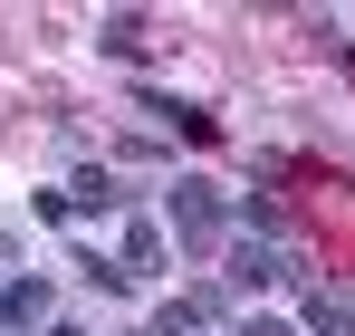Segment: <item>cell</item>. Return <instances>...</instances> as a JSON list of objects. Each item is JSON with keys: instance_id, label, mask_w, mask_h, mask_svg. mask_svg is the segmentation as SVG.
I'll list each match as a JSON object with an SVG mask.
<instances>
[{"instance_id": "cell-7", "label": "cell", "mask_w": 355, "mask_h": 336, "mask_svg": "<svg viewBox=\"0 0 355 336\" xmlns=\"http://www.w3.org/2000/svg\"><path fill=\"white\" fill-rule=\"evenodd\" d=\"M297 336H355V298L346 288H297Z\"/></svg>"}, {"instance_id": "cell-12", "label": "cell", "mask_w": 355, "mask_h": 336, "mask_svg": "<svg viewBox=\"0 0 355 336\" xmlns=\"http://www.w3.org/2000/svg\"><path fill=\"white\" fill-rule=\"evenodd\" d=\"M29 212H39L49 230H67V221H77V212H67V192H58V183H49V192H29Z\"/></svg>"}, {"instance_id": "cell-2", "label": "cell", "mask_w": 355, "mask_h": 336, "mask_svg": "<svg viewBox=\"0 0 355 336\" xmlns=\"http://www.w3.org/2000/svg\"><path fill=\"white\" fill-rule=\"evenodd\" d=\"M135 115H154V125H164V135H182V144H221V115L192 106V96H173V87H154V77L135 87Z\"/></svg>"}, {"instance_id": "cell-6", "label": "cell", "mask_w": 355, "mask_h": 336, "mask_svg": "<svg viewBox=\"0 0 355 336\" xmlns=\"http://www.w3.org/2000/svg\"><path fill=\"white\" fill-rule=\"evenodd\" d=\"M96 49L125 58V67H144V58H154V19H144V10H106V19H96Z\"/></svg>"}, {"instance_id": "cell-13", "label": "cell", "mask_w": 355, "mask_h": 336, "mask_svg": "<svg viewBox=\"0 0 355 336\" xmlns=\"http://www.w3.org/2000/svg\"><path fill=\"white\" fill-rule=\"evenodd\" d=\"M231 336H297V317H240Z\"/></svg>"}, {"instance_id": "cell-4", "label": "cell", "mask_w": 355, "mask_h": 336, "mask_svg": "<svg viewBox=\"0 0 355 336\" xmlns=\"http://www.w3.org/2000/svg\"><path fill=\"white\" fill-rule=\"evenodd\" d=\"M279 279L307 288V269H297L288 250H269V240H231V288H279Z\"/></svg>"}, {"instance_id": "cell-1", "label": "cell", "mask_w": 355, "mask_h": 336, "mask_svg": "<svg viewBox=\"0 0 355 336\" xmlns=\"http://www.w3.org/2000/svg\"><path fill=\"white\" fill-rule=\"evenodd\" d=\"M164 240H182L192 260H211V250L231 240V192H221L211 173H173V183H164Z\"/></svg>"}, {"instance_id": "cell-10", "label": "cell", "mask_w": 355, "mask_h": 336, "mask_svg": "<svg viewBox=\"0 0 355 336\" xmlns=\"http://www.w3.org/2000/svg\"><path fill=\"white\" fill-rule=\"evenodd\" d=\"M125 269H135V279H144V269H164V260H173V240H164V230H154V212H135V221H125V250H116Z\"/></svg>"}, {"instance_id": "cell-5", "label": "cell", "mask_w": 355, "mask_h": 336, "mask_svg": "<svg viewBox=\"0 0 355 336\" xmlns=\"http://www.w3.org/2000/svg\"><path fill=\"white\" fill-rule=\"evenodd\" d=\"M49 298H58V288L39 279V269H10V279H0V327H49Z\"/></svg>"}, {"instance_id": "cell-3", "label": "cell", "mask_w": 355, "mask_h": 336, "mask_svg": "<svg viewBox=\"0 0 355 336\" xmlns=\"http://www.w3.org/2000/svg\"><path fill=\"white\" fill-rule=\"evenodd\" d=\"M211 327H221V288H192V298H164L135 336H211Z\"/></svg>"}, {"instance_id": "cell-14", "label": "cell", "mask_w": 355, "mask_h": 336, "mask_svg": "<svg viewBox=\"0 0 355 336\" xmlns=\"http://www.w3.org/2000/svg\"><path fill=\"white\" fill-rule=\"evenodd\" d=\"M0 269H19V230L10 221H0Z\"/></svg>"}, {"instance_id": "cell-11", "label": "cell", "mask_w": 355, "mask_h": 336, "mask_svg": "<svg viewBox=\"0 0 355 336\" xmlns=\"http://www.w3.org/2000/svg\"><path fill=\"white\" fill-rule=\"evenodd\" d=\"M231 221L250 230V240H279V230H288V212H279L269 192H231Z\"/></svg>"}, {"instance_id": "cell-8", "label": "cell", "mask_w": 355, "mask_h": 336, "mask_svg": "<svg viewBox=\"0 0 355 336\" xmlns=\"http://www.w3.org/2000/svg\"><path fill=\"white\" fill-rule=\"evenodd\" d=\"M67 269L96 288V298H135V269H125L116 250H87V240H77V250H67Z\"/></svg>"}, {"instance_id": "cell-9", "label": "cell", "mask_w": 355, "mask_h": 336, "mask_svg": "<svg viewBox=\"0 0 355 336\" xmlns=\"http://www.w3.org/2000/svg\"><path fill=\"white\" fill-rule=\"evenodd\" d=\"M58 192H67V212H77V221H87V212H116V202H125V192H116V173H106V164H77V173L58 183Z\"/></svg>"}, {"instance_id": "cell-15", "label": "cell", "mask_w": 355, "mask_h": 336, "mask_svg": "<svg viewBox=\"0 0 355 336\" xmlns=\"http://www.w3.org/2000/svg\"><path fill=\"white\" fill-rule=\"evenodd\" d=\"M39 336H87V327H77V317H49V327H39Z\"/></svg>"}]
</instances>
